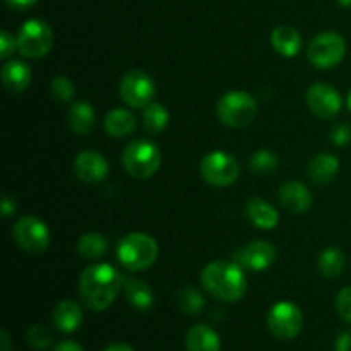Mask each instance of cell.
Returning <instances> with one entry per match:
<instances>
[{
	"label": "cell",
	"mask_w": 351,
	"mask_h": 351,
	"mask_svg": "<svg viewBox=\"0 0 351 351\" xmlns=\"http://www.w3.org/2000/svg\"><path fill=\"white\" fill-rule=\"evenodd\" d=\"M123 288V278L110 264H93L79 278V295L86 307L103 312L115 302Z\"/></svg>",
	"instance_id": "1"
},
{
	"label": "cell",
	"mask_w": 351,
	"mask_h": 351,
	"mask_svg": "<svg viewBox=\"0 0 351 351\" xmlns=\"http://www.w3.org/2000/svg\"><path fill=\"white\" fill-rule=\"evenodd\" d=\"M201 281L206 290L221 302H237L247 291V278L237 263H211L204 267Z\"/></svg>",
	"instance_id": "2"
},
{
	"label": "cell",
	"mask_w": 351,
	"mask_h": 351,
	"mask_svg": "<svg viewBox=\"0 0 351 351\" xmlns=\"http://www.w3.org/2000/svg\"><path fill=\"white\" fill-rule=\"evenodd\" d=\"M117 257L127 271H144L158 259V243L146 233H129L120 240Z\"/></svg>",
	"instance_id": "3"
},
{
	"label": "cell",
	"mask_w": 351,
	"mask_h": 351,
	"mask_svg": "<svg viewBox=\"0 0 351 351\" xmlns=\"http://www.w3.org/2000/svg\"><path fill=\"white\" fill-rule=\"evenodd\" d=\"M123 168L127 173L137 180H146L153 177L161 165V153L158 146L151 141H134L123 149Z\"/></svg>",
	"instance_id": "4"
},
{
	"label": "cell",
	"mask_w": 351,
	"mask_h": 351,
	"mask_svg": "<svg viewBox=\"0 0 351 351\" xmlns=\"http://www.w3.org/2000/svg\"><path fill=\"white\" fill-rule=\"evenodd\" d=\"M257 117V101L245 91H230L218 101V119L233 129L250 125Z\"/></svg>",
	"instance_id": "5"
},
{
	"label": "cell",
	"mask_w": 351,
	"mask_h": 351,
	"mask_svg": "<svg viewBox=\"0 0 351 351\" xmlns=\"http://www.w3.org/2000/svg\"><path fill=\"white\" fill-rule=\"evenodd\" d=\"M53 47V31L45 21L29 19L21 26L17 33V50L23 57L36 58L45 57Z\"/></svg>",
	"instance_id": "6"
},
{
	"label": "cell",
	"mask_w": 351,
	"mask_h": 351,
	"mask_svg": "<svg viewBox=\"0 0 351 351\" xmlns=\"http://www.w3.org/2000/svg\"><path fill=\"white\" fill-rule=\"evenodd\" d=\"M308 60L319 69H332L345 58L346 43L341 34L326 31L317 34L308 45Z\"/></svg>",
	"instance_id": "7"
},
{
	"label": "cell",
	"mask_w": 351,
	"mask_h": 351,
	"mask_svg": "<svg viewBox=\"0 0 351 351\" xmlns=\"http://www.w3.org/2000/svg\"><path fill=\"white\" fill-rule=\"evenodd\" d=\"M267 328L278 339H293L304 328V314L295 304L280 302L267 314Z\"/></svg>",
	"instance_id": "8"
},
{
	"label": "cell",
	"mask_w": 351,
	"mask_h": 351,
	"mask_svg": "<svg viewBox=\"0 0 351 351\" xmlns=\"http://www.w3.org/2000/svg\"><path fill=\"white\" fill-rule=\"evenodd\" d=\"M201 175L213 187H228L239 178L240 167L232 154L215 151L202 160Z\"/></svg>",
	"instance_id": "9"
},
{
	"label": "cell",
	"mask_w": 351,
	"mask_h": 351,
	"mask_svg": "<svg viewBox=\"0 0 351 351\" xmlns=\"http://www.w3.org/2000/svg\"><path fill=\"white\" fill-rule=\"evenodd\" d=\"M12 237L17 245L29 254H41L50 245V232L36 216H23L17 219Z\"/></svg>",
	"instance_id": "10"
},
{
	"label": "cell",
	"mask_w": 351,
	"mask_h": 351,
	"mask_svg": "<svg viewBox=\"0 0 351 351\" xmlns=\"http://www.w3.org/2000/svg\"><path fill=\"white\" fill-rule=\"evenodd\" d=\"M120 98L132 108H146L154 98V82L143 71H130L122 77L119 86Z\"/></svg>",
	"instance_id": "11"
},
{
	"label": "cell",
	"mask_w": 351,
	"mask_h": 351,
	"mask_svg": "<svg viewBox=\"0 0 351 351\" xmlns=\"http://www.w3.org/2000/svg\"><path fill=\"white\" fill-rule=\"evenodd\" d=\"M341 96H339L338 89L332 86L319 82L308 88L307 91V105L314 115L319 119H332L341 110Z\"/></svg>",
	"instance_id": "12"
},
{
	"label": "cell",
	"mask_w": 351,
	"mask_h": 351,
	"mask_svg": "<svg viewBox=\"0 0 351 351\" xmlns=\"http://www.w3.org/2000/svg\"><path fill=\"white\" fill-rule=\"evenodd\" d=\"M274 261H276V249L266 240H256V242L242 247L235 254V263L242 269L254 271V273L269 269Z\"/></svg>",
	"instance_id": "13"
},
{
	"label": "cell",
	"mask_w": 351,
	"mask_h": 351,
	"mask_svg": "<svg viewBox=\"0 0 351 351\" xmlns=\"http://www.w3.org/2000/svg\"><path fill=\"white\" fill-rule=\"evenodd\" d=\"M74 171L79 180L86 184H96L105 180L108 175V163L96 151H82L74 161Z\"/></svg>",
	"instance_id": "14"
},
{
	"label": "cell",
	"mask_w": 351,
	"mask_h": 351,
	"mask_svg": "<svg viewBox=\"0 0 351 351\" xmlns=\"http://www.w3.org/2000/svg\"><path fill=\"white\" fill-rule=\"evenodd\" d=\"M280 202L287 211L300 215L312 206V194L300 182H287L280 189Z\"/></svg>",
	"instance_id": "15"
},
{
	"label": "cell",
	"mask_w": 351,
	"mask_h": 351,
	"mask_svg": "<svg viewBox=\"0 0 351 351\" xmlns=\"http://www.w3.org/2000/svg\"><path fill=\"white\" fill-rule=\"evenodd\" d=\"M308 178L317 185H328L336 178L339 171V160L335 154L321 153L308 163Z\"/></svg>",
	"instance_id": "16"
},
{
	"label": "cell",
	"mask_w": 351,
	"mask_h": 351,
	"mask_svg": "<svg viewBox=\"0 0 351 351\" xmlns=\"http://www.w3.org/2000/svg\"><path fill=\"white\" fill-rule=\"evenodd\" d=\"M31 69L23 60H9L2 67V84L10 93H23L31 84Z\"/></svg>",
	"instance_id": "17"
},
{
	"label": "cell",
	"mask_w": 351,
	"mask_h": 351,
	"mask_svg": "<svg viewBox=\"0 0 351 351\" xmlns=\"http://www.w3.org/2000/svg\"><path fill=\"white\" fill-rule=\"evenodd\" d=\"M185 345H187V351H219L221 339L213 328L206 324H197L189 329Z\"/></svg>",
	"instance_id": "18"
},
{
	"label": "cell",
	"mask_w": 351,
	"mask_h": 351,
	"mask_svg": "<svg viewBox=\"0 0 351 351\" xmlns=\"http://www.w3.org/2000/svg\"><path fill=\"white\" fill-rule=\"evenodd\" d=\"M96 113L91 103L88 101H77L71 106L67 113V123L69 129L77 136H88L95 127Z\"/></svg>",
	"instance_id": "19"
},
{
	"label": "cell",
	"mask_w": 351,
	"mask_h": 351,
	"mask_svg": "<svg viewBox=\"0 0 351 351\" xmlns=\"http://www.w3.org/2000/svg\"><path fill=\"white\" fill-rule=\"evenodd\" d=\"M55 328L60 332H74L82 322V308L74 300H62L55 307L53 315Z\"/></svg>",
	"instance_id": "20"
},
{
	"label": "cell",
	"mask_w": 351,
	"mask_h": 351,
	"mask_svg": "<svg viewBox=\"0 0 351 351\" xmlns=\"http://www.w3.org/2000/svg\"><path fill=\"white\" fill-rule=\"evenodd\" d=\"M247 218L252 221L254 226L261 230H273L278 225V211L267 201L259 197H254L247 202Z\"/></svg>",
	"instance_id": "21"
},
{
	"label": "cell",
	"mask_w": 351,
	"mask_h": 351,
	"mask_svg": "<svg viewBox=\"0 0 351 351\" xmlns=\"http://www.w3.org/2000/svg\"><path fill=\"white\" fill-rule=\"evenodd\" d=\"M271 45H273L278 53L290 58L300 51L302 36L295 27L288 26V24H281L271 33Z\"/></svg>",
	"instance_id": "22"
},
{
	"label": "cell",
	"mask_w": 351,
	"mask_h": 351,
	"mask_svg": "<svg viewBox=\"0 0 351 351\" xmlns=\"http://www.w3.org/2000/svg\"><path fill=\"white\" fill-rule=\"evenodd\" d=\"M136 129V117L125 108H115L105 117V130L110 137L122 139Z\"/></svg>",
	"instance_id": "23"
},
{
	"label": "cell",
	"mask_w": 351,
	"mask_h": 351,
	"mask_svg": "<svg viewBox=\"0 0 351 351\" xmlns=\"http://www.w3.org/2000/svg\"><path fill=\"white\" fill-rule=\"evenodd\" d=\"M125 295H127V300H129V304L132 305L134 308L147 311V308L153 307L154 293L146 281H141V280L127 281Z\"/></svg>",
	"instance_id": "24"
},
{
	"label": "cell",
	"mask_w": 351,
	"mask_h": 351,
	"mask_svg": "<svg viewBox=\"0 0 351 351\" xmlns=\"http://www.w3.org/2000/svg\"><path fill=\"white\" fill-rule=\"evenodd\" d=\"M319 271L324 278H338L339 274L345 271L346 261L345 254L339 249H335V247H329L324 252L319 256Z\"/></svg>",
	"instance_id": "25"
},
{
	"label": "cell",
	"mask_w": 351,
	"mask_h": 351,
	"mask_svg": "<svg viewBox=\"0 0 351 351\" xmlns=\"http://www.w3.org/2000/svg\"><path fill=\"white\" fill-rule=\"evenodd\" d=\"M106 249H108V242L99 233H86L84 237L79 239L77 252L79 256L84 257L88 261H98L105 256Z\"/></svg>",
	"instance_id": "26"
},
{
	"label": "cell",
	"mask_w": 351,
	"mask_h": 351,
	"mask_svg": "<svg viewBox=\"0 0 351 351\" xmlns=\"http://www.w3.org/2000/svg\"><path fill=\"white\" fill-rule=\"evenodd\" d=\"M143 120L147 132L156 136V134H161L167 129L170 115H168V110L165 108L163 105H160V103H149V105L144 108Z\"/></svg>",
	"instance_id": "27"
},
{
	"label": "cell",
	"mask_w": 351,
	"mask_h": 351,
	"mask_svg": "<svg viewBox=\"0 0 351 351\" xmlns=\"http://www.w3.org/2000/svg\"><path fill=\"white\" fill-rule=\"evenodd\" d=\"M178 307L182 308V312L187 315H197L201 314L202 308H204V297L201 295V291L195 290L194 287H185L182 288L180 293H178Z\"/></svg>",
	"instance_id": "28"
},
{
	"label": "cell",
	"mask_w": 351,
	"mask_h": 351,
	"mask_svg": "<svg viewBox=\"0 0 351 351\" xmlns=\"http://www.w3.org/2000/svg\"><path fill=\"white\" fill-rule=\"evenodd\" d=\"M276 168L278 156L267 149L257 151V153H254V156L250 158V170L256 175H261V177H266V175L273 173Z\"/></svg>",
	"instance_id": "29"
},
{
	"label": "cell",
	"mask_w": 351,
	"mask_h": 351,
	"mask_svg": "<svg viewBox=\"0 0 351 351\" xmlns=\"http://www.w3.org/2000/svg\"><path fill=\"white\" fill-rule=\"evenodd\" d=\"M74 91H75L74 84H72L71 79L65 77V75H57V77H53V81L50 82L51 96H53L55 99H58V101H62V103L72 99V96H74Z\"/></svg>",
	"instance_id": "30"
},
{
	"label": "cell",
	"mask_w": 351,
	"mask_h": 351,
	"mask_svg": "<svg viewBox=\"0 0 351 351\" xmlns=\"http://www.w3.org/2000/svg\"><path fill=\"white\" fill-rule=\"evenodd\" d=\"M27 343H29L31 348L34 350H47L51 343L50 331H48L45 326H33V328H29V331H27Z\"/></svg>",
	"instance_id": "31"
},
{
	"label": "cell",
	"mask_w": 351,
	"mask_h": 351,
	"mask_svg": "<svg viewBox=\"0 0 351 351\" xmlns=\"http://www.w3.org/2000/svg\"><path fill=\"white\" fill-rule=\"evenodd\" d=\"M336 311H338L339 317L345 322L351 324V287L343 288L336 297Z\"/></svg>",
	"instance_id": "32"
},
{
	"label": "cell",
	"mask_w": 351,
	"mask_h": 351,
	"mask_svg": "<svg viewBox=\"0 0 351 351\" xmlns=\"http://www.w3.org/2000/svg\"><path fill=\"white\" fill-rule=\"evenodd\" d=\"M17 48V38H14L9 31H2L0 33V58L7 60L14 50Z\"/></svg>",
	"instance_id": "33"
},
{
	"label": "cell",
	"mask_w": 351,
	"mask_h": 351,
	"mask_svg": "<svg viewBox=\"0 0 351 351\" xmlns=\"http://www.w3.org/2000/svg\"><path fill=\"white\" fill-rule=\"evenodd\" d=\"M332 143L338 144V146H346L351 143V127L348 123H341V125L336 127L331 134Z\"/></svg>",
	"instance_id": "34"
},
{
	"label": "cell",
	"mask_w": 351,
	"mask_h": 351,
	"mask_svg": "<svg viewBox=\"0 0 351 351\" xmlns=\"http://www.w3.org/2000/svg\"><path fill=\"white\" fill-rule=\"evenodd\" d=\"M3 2L7 3V7H10V9L14 10H26V9H31L33 5H36L38 0H3Z\"/></svg>",
	"instance_id": "35"
},
{
	"label": "cell",
	"mask_w": 351,
	"mask_h": 351,
	"mask_svg": "<svg viewBox=\"0 0 351 351\" xmlns=\"http://www.w3.org/2000/svg\"><path fill=\"white\" fill-rule=\"evenodd\" d=\"M336 351H351V332H341L336 339Z\"/></svg>",
	"instance_id": "36"
},
{
	"label": "cell",
	"mask_w": 351,
	"mask_h": 351,
	"mask_svg": "<svg viewBox=\"0 0 351 351\" xmlns=\"http://www.w3.org/2000/svg\"><path fill=\"white\" fill-rule=\"evenodd\" d=\"M16 211V206H14V201L10 197H3L2 199V216L3 218H9L10 215H14Z\"/></svg>",
	"instance_id": "37"
},
{
	"label": "cell",
	"mask_w": 351,
	"mask_h": 351,
	"mask_svg": "<svg viewBox=\"0 0 351 351\" xmlns=\"http://www.w3.org/2000/svg\"><path fill=\"white\" fill-rule=\"evenodd\" d=\"M55 351H84L82 346L75 341H64L55 348Z\"/></svg>",
	"instance_id": "38"
},
{
	"label": "cell",
	"mask_w": 351,
	"mask_h": 351,
	"mask_svg": "<svg viewBox=\"0 0 351 351\" xmlns=\"http://www.w3.org/2000/svg\"><path fill=\"white\" fill-rule=\"evenodd\" d=\"M0 341H2V351H10V336L5 329L0 332Z\"/></svg>",
	"instance_id": "39"
},
{
	"label": "cell",
	"mask_w": 351,
	"mask_h": 351,
	"mask_svg": "<svg viewBox=\"0 0 351 351\" xmlns=\"http://www.w3.org/2000/svg\"><path fill=\"white\" fill-rule=\"evenodd\" d=\"M105 351H134L127 343H115V345H110Z\"/></svg>",
	"instance_id": "40"
},
{
	"label": "cell",
	"mask_w": 351,
	"mask_h": 351,
	"mask_svg": "<svg viewBox=\"0 0 351 351\" xmlns=\"http://www.w3.org/2000/svg\"><path fill=\"white\" fill-rule=\"evenodd\" d=\"M339 5L343 7H348V9H351V0H338Z\"/></svg>",
	"instance_id": "41"
},
{
	"label": "cell",
	"mask_w": 351,
	"mask_h": 351,
	"mask_svg": "<svg viewBox=\"0 0 351 351\" xmlns=\"http://www.w3.org/2000/svg\"><path fill=\"white\" fill-rule=\"evenodd\" d=\"M348 110L351 112V89H350V93H348Z\"/></svg>",
	"instance_id": "42"
}]
</instances>
